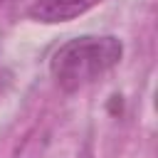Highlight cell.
<instances>
[{
    "mask_svg": "<svg viewBox=\"0 0 158 158\" xmlns=\"http://www.w3.org/2000/svg\"><path fill=\"white\" fill-rule=\"evenodd\" d=\"M121 54L123 44L114 35L74 37L54 49L49 59V74L62 91L74 94L109 74L121 62Z\"/></svg>",
    "mask_w": 158,
    "mask_h": 158,
    "instance_id": "6da1fadb",
    "label": "cell"
},
{
    "mask_svg": "<svg viewBox=\"0 0 158 158\" xmlns=\"http://www.w3.org/2000/svg\"><path fill=\"white\" fill-rule=\"evenodd\" d=\"M104 0H35L27 10V17L35 22L44 25H57V22H69L91 7H96Z\"/></svg>",
    "mask_w": 158,
    "mask_h": 158,
    "instance_id": "7a4b0ae2",
    "label": "cell"
}]
</instances>
